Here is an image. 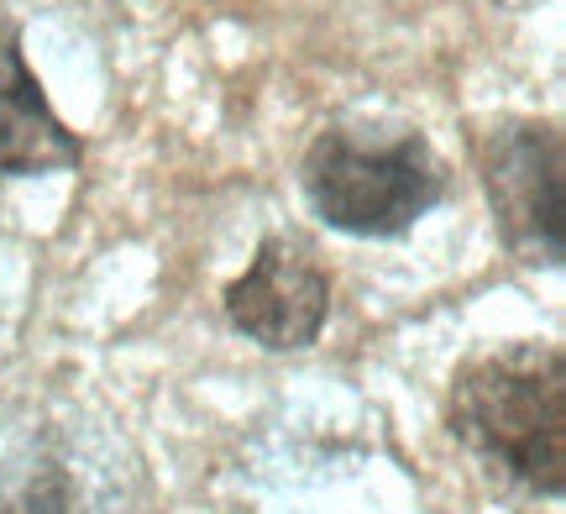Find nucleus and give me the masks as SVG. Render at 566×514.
Here are the masks:
<instances>
[{
    "label": "nucleus",
    "mask_w": 566,
    "mask_h": 514,
    "mask_svg": "<svg viewBox=\"0 0 566 514\" xmlns=\"http://www.w3.org/2000/svg\"><path fill=\"white\" fill-rule=\"evenodd\" d=\"M451 426L493 473L530 494L566 489V357L551 342H509L457 373Z\"/></svg>",
    "instance_id": "f257e3e1"
},
{
    "label": "nucleus",
    "mask_w": 566,
    "mask_h": 514,
    "mask_svg": "<svg viewBox=\"0 0 566 514\" xmlns=\"http://www.w3.org/2000/svg\"><path fill=\"white\" fill-rule=\"evenodd\" d=\"M304 195L325 227L399 237L446 195L441 153L420 132H321L304 153Z\"/></svg>",
    "instance_id": "f03ea898"
},
{
    "label": "nucleus",
    "mask_w": 566,
    "mask_h": 514,
    "mask_svg": "<svg viewBox=\"0 0 566 514\" xmlns=\"http://www.w3.org/2000/svg\"><path fill=\"white\" fill-rule=\"evenodd\" d=\"M493 221L504 242L530 263L566 258V179H562V132L551 122H493L478 137Z\"/></svg>",
    "instance_id": "7ed1b4c3"
},
{
    "label": "nucleus",
    "mask_w": 566,
    "mask_h": 514,
    "mask_svg": "<svg viewBox=\"0 0 566 514\" xmlns=\"http://www.w3.org/2000/svg\"><path fill=\"white\" fill-rule=\"evenodd\" d=\"M132 468L101 436L42 431L0 468V514H126Z\"/></svg>",
    "instance_id": "20e7f679"
},
{
    "label": "nucleus",
    "mask_w": 566,
    "mask_h": 514,
    "mask_svg": "<svg viewBox=\"0 0 566 514\" xmlns=\"http://www.w3.org/2000/svg\"><path fill=\"white\" fill-rule=\"evenodd\" d=\"M325 310H331V284L310 248H300L294 237H268L242 279L226 289L231 326L273 352L310 347L325 326Z\"/></svg>",
    "instance_id": "39448f33"
},
{
    "label": "nucleus",
    "mask_w": 566,
    "mask_h": 514,
    "mask_svg": "<svg viewBox=\"0 0 566 514\" xmlns=\"http://www.w3.org/2000/svg\"><path fill=\"white\" fill-rule=\"evenodd\" d=\"M80 137L59 122V111L48 105L38 74L27 69L21 32L0 27V174L32 179V174L80 168Z\"/></svg>",
    "instance_id": "423d86ee"
}]
</instances>
